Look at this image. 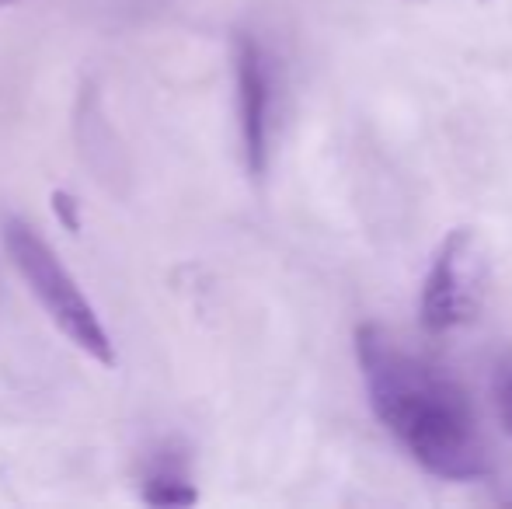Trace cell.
Returning <instances> with one entry per match:
<instances>
[{"label":"cell","mask_w":512,"mask_h":509,"mask_svg":"<svg viewBox=\"0 0 512 509\" xmlns=\"http://www.w3.org/2000/svg\"><path fill=\"white\" fill-rule=\"evenodd\" d=\"M356 360L370 408L411 461L453 485L488 475V450L467 394L384 325L356 328Z\"/></svg>","instance_id":"obj_1"},{"label":"cell","mask_w":512,"mask_h":509,"mask_svg":"<svg viewBox=\"0 0 512 509\" xmlns=\"http://www.w3.org/2000/svg\"><path fill=\"white\" fill-rule=\"evenodd\" d=\"M0 238L11 255L14 269L21 272L25 286L35 293V300L42 304V311L49 314L56 328L74 342L81 353H88L91 360H98L102 367L115 363V346L108 339L102 318L91 307V300L84 297V290L77 286V279L70 276V269L60 262V255L49 248V241L42 238L35 227H28L25 220L7 217L0 227Z\"/></svg>","instance_id":"obj_2"},{"label":"cell","mask_w":512,"mask_h":509,"mask_svg":"<svg viewBox=\"0 0 512 509\" xmlns=\"http://www.w3.org/2000/svg\"><path fill=\"white\" fill-rule=\"evenodd\" d=\"M488 286H492V262L485 241L471 227L450 231L432 255L422 283L418 314L425 332L446 335L471 325L485 307Z\"/></svg>","instance_id":"obj_3"},{"label":"cell","mask_w":512,"mask_h":509,"mask_svg":"<svg viewBox=\"0 0 512 509\" xmlns=\"http://www.w3.org/2000/svg\"><path fill=\"white\" fill-rule=\"evenodd\" d=\"M234 84H237V129H241L244 164L255 178L269 171L272 157V112H276V84L272 63L262 42L251 35L234 39Z\"/></svg>","instance_id":"obj_4"},{"label":"cell","mask_w":512,"mask_h":509,"mask_svg":"<svg viewBox=\"0 0 512 509\" xmlns=\"http://www.w3.org/2000/svg\"><path fill=\"white\" fill-rule=\"evenodd\" d=\"M143 499H147L150 506H192V503H199V492L192 489V482L185 478L182 468L161 464V468L147 478Z\"/></svg>","instance_id":"obj_5"},{"label":"cell","mask_w":512,"mask_h":509,"mask_svg":"<svg viewBox=\"0 0 512 509\" xmlns=\"http://www.w3.org/2000/svg\"><path fill=\"white\" fill-rule=\"evenodd\" d=\"M492 401H495V412H499L502 429H506L512 440V353L502 356L492 370Z\"/></svg>","instance_id":"obj_6"},{"label":"cell","mask_w":512,"mask_h":509,"mask_svg":"<svg viewBox=\"0 0 512 509\" xmlns=\"http://www.w3.org/2000/svg\"><path fill=\"white\" fill-rule=\"evenodd\" d=\"M11 4H18V0H0V7H11Z\"/></svg>","instance_id":"obj_7"}]
</instances>
